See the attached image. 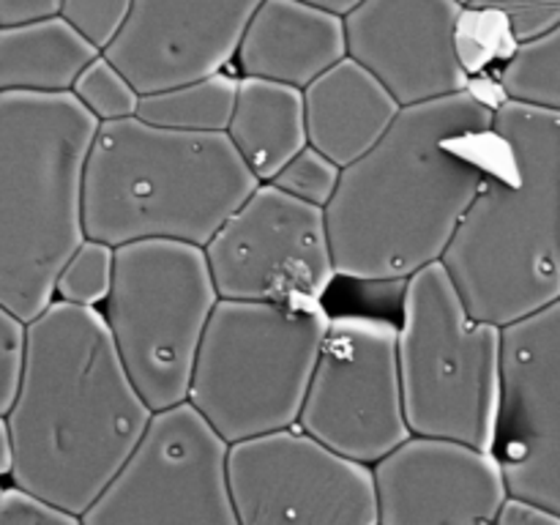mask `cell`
Returning <instances> with one entry per match:
<instances>
[{
	"instance_id": "1",
	"label": "cell",
	"mask_w": 560,
	"mask_h": 525,
	"mask_svg": "<svg viewBox=\"0 0 560 525\" xmlns=\"http://www.w3.org/2000/svg\"><path fill=\"white\" fill-rule=\"evenodd\" d=\"M498 104L474 82L408 104L370 153L342 167L326 208L339 277L405 282L443 260L490 167Z\"/></svg>"
},
{
	"instance_id": "2",
	"label": "cell",
	"mask_w": 560,
	"mask_h": 525,
	"mask_svg": "<svg viewBox=\"0 0 560 525\" xmlns=\"http://www.w3.org/2000/svg\"><path fill=\"white\" fill-rule=\"evenodd\" d=\"M11 481L82 514L129 463L153 410L96 306L52 301L27 323L20 388L5 413Z\"/></svg>"
},
{
	"instance_id": "3",
	"label": "cell",
	"mask_w": 560,
	"mask_h": 525,
	"mask_svg": "<svg viewBox=\"0 0 560 525\" xmlns=\"http://www.w3.org/2000/svg\"><path fill=\"white\" fill-rule=\"evenodd\" d=\"M492 156L443 268L470 315L506 328L560 301V113L503 98Z\"/></svg>"
},
{
	"instance_id": "4",
	"label": "cell",
	"mask_w": 560,
	"mask_h": 525,
	"mask_svg": "<svg viewBox=\"0 0 560 525\" xmlns=\"http://www.w3.org/2000/svg\"><path fill=\"white\" fill-rule=\"evenodd\" d=\"M260 186L224 131L124 118L98 124L82 184L85 235L109 246L170 238L206 246Z\"/></svg>"
},
{
	"instance_id": "5",
	"label": "cell",
	"mask_w": 560,
	"mask_h": 525,
	"mask_svg": "<svg viewBox=\"0 0 560 525\" xmlns=\"http://www.w3.org/2000/svg\"><path fill=\"white\" fill-rule=\"evenodd\" d=\"M98 120L74 93L0 91V304L31 323L85 235L82 184Z\"/></svg>"
},
{
	"instance_id": "6",
	"label": "cell",
	"mask_w": 560,
	"mask_h": 525,
	"mask_svg": "<svg viewBox=\"0 0 560 525\" xmlns=\"http://www.w3.org/2000/svg\"><path fill=\"white\" fill-rule=\"evenodd\" d=\"M331 317L315 304L219 299L189 402L228 443L299 424Z\"/></svg>"
},
{
	"instance_id": "7",
	"label": "cell",
	"mask_w": 560,
	"mask_h": 525,
	"mask_svg": "<svg viewBox=\"0 0 560 525\" xmlns=\"http://www.w3.org/2000/svg\"><path fill=\"white\" fill-rule=\"evenodd\" d=\"M397 331L410 432L495 452L503 328L470 315L443 262H432L405 279Z\"/></svg>"
},
{
	"instance_id": "8",
	"label": "cell",
	"mask_w": 560,
	"mask_h": 525,
	"mask_svg": "<svg viewBox=\"0 0 560 525\" xmlns=\"http://www.w3.org/2000/svg\"><path fill=\"white\" fill-rule=\"evenodd\" d=\"M219 304L206 246L148 238L115 246L109 331L153 413L189 402L202 337Z\"/></svg>"
},
{
	"instance_id": "9",
	"label": "cell",
	"mask_w": 560,
	"mask_h": 525,
	"mask_svg": "<svg viewBox=\"0 0 560 525\" xmlns=\"http://www.w3.org/2000/svg\"><path fill=\"white\" fill-rule=\"evenodd\" d=\"M228 452L191 402L159 410L129 463L80 514L82 525H238Z\"/></svg>"
},
{
	"instance_id": "10",
	"label": "cell",
	"mask_w": 560,
	"mask_h": 525,
	"mask_svg": "<svg viewBox=\"0 0 560 525\" xmlns=\"http://www.w3.org/2000/svg\"><path fill=\"white\" fill-rule=\"evenodd\" d=\"M399 331L370 315L331 317L299 424L342 457L377 465L413 438L399 377Z\"/></svg>"
},
{
	"instance_id": "11",
	"label": "cell",
	"mask_w": 560,
	"mask_h": 525,
	"mask_svg": "<svg viewBox=\"0 0 560 525\" xmlns=\"http://www.w3.org/2000/svg\"><path fill=\"white\" fill-rule=\"evenodd\" d=\"M228 481L238 525H377L375 468L293 427L230 443Z\"/></svg>"
},
{
	"instance_id": "12",
	"label": "cell",
	"mask_w": 560,
	"mask_h": 525,
	"mask_svg": "<svg viewBox=\"0 0 560 525\" xmlns=\"http://www.w3.org/2000/svg\"><path fill=\"white\" fill-rule=\"evenodd\" d=\"M219 299L315 304L337 273L326 208L260 184L206 244Z\"/></svg>"
},
{
	"instance_id": "13",
	"label": "cell",
	"mask_w": 560,
	"mask_h": 525,
	"mask_svg": "<svg viewBox=\"0 0 560 525\" xmlns=\"http://www.w3.org/2000/svg\"><path fill=\"white\" fill-rule=\"evenodd\" d=\"M495 457L514 498L560 514V301L503 328Z\"/></svg>"
},
{
	"instance_id": "14",
	"label": "cell",
	"mask_w": 560,
	"mask_h": 525,
	"mask_svg": "<svg viewBox=\"0 0 560 525\" xmlns=\"http://www.w3.org/2000/svg\"><path fill=\"white\" fill-rule=\"evenodd\" d=\"M262 0H131L129 20L104 49L145 93L219 74L238 47Z\"/></svg>"
},
{
	"instance_id": "15",
	"label": "cell",
	"mask_w": 560,
	"mask_h": 525,
	"mask_svg": "<svg viewBox=\"0 0 560 525\" xmlns=\"http://www.w3.org/2000/svg\"><path fill=\"white\" fill-rule=\"evenodd\" d=\"M459 0H364L345 16L348 55L370 69L402 107L470 85L457 52Z\"/></svg>"
},
{
	"instance_id": "16",
	"label": "cell",
	"mask_w": 560,
	"mask_h": 525,
	"mask_svg": "<svg viewBox=\"0 0 560 525\" xmlns=\"http://www.w3.org/2000/svg\"><path fill=\"white\" fill-rule=\"evenodd\" d=\"M377 525H498L512 498L495 452L410 438L375 465Z\"/></svg>"
},
{
	"instance_id": "17",
	"label": "cell",
	"mask_w": 560,
	"mask_h": 525,
	"mask_svg": "<svg viewBox=\"0 0 560 525\" xmlns=\"http://www.w3.org/2000/svg\"><path fill=\"white\" fill-rule=\"evenodd\" d=\"M342 58H348L345 16L301 0H262L235 60L241 77H260L304 91Z\"/></svg>"
},
{
	"instance_id": "18",
	"label": "cell",
	"mask_w": 560,
	"mask_h": 525,
	"mask_svg": "<svg viewBox=\"0 0 560 525\" xmlns=\"http://www.w3.org/2000/svg\"><path fill=\"white\" fill-rule=\"evenodd\" d=\"M304 109L310 145L348 167L383 140L402 104L348 55L304 88Z\"/></svg>"
},
{
	"instance_id": "19",
	"label": "cell",
	"mask_w": 560,
	"mask_h": 525,
	"mask_svg": "<svg viewBox=\"0 0 560 525\" xmlns=\"http://www.w3.org/2000/svg\"><path fill=\"white\" fill-rule=\"evenodd\" d=\"M224 135L255 178L271 184L284 164L310 145L304 91L260 77H241L233 118Z\"/></svg>"
},
{
	"instance_id": "20",
	"label": "cell",
	"mask_w": 560,
	"mask_h": 525,
	"mask_svg": "<svg viewBox=\"0 0 560 525\" xmlns=\"http://www.w3.org/2000/svg\"><path fill=\"white\" fill-rule=\"evenodd\" d=\"M98 55L60 14L0 27V91L69 93Z\"/></svg>"
},
{
	"instance_id": "21",
	"label": "cell",
	"mask_w": 560,
	"mask_h": 525,
	"mask_svg": "<svg viewBox=\"0 0 560 525\" xmlns=\"http://www.w3.org/2000/svg\"><path fill=\"white\" fill-rule=\"evenodd\" d=\"M238 82L241 77L219 71L186 85L145 93L140 98L137 118L178 131H228L238 98Z\"/></svg>"
},
{
	"instance_id": "22",
	"label": "cell",
	"mask_w": 560,
	"mask_h": 525,
	"mask_svg": "<svg viewBox=\"0 0 560 525\" xmlns=\"http://www.w3.org/2000/svg\"><path fill=\"white\" fill-rule=\"evenodd\" d=\"M498 91L509 102L560 113V22L517 44L512 58L498 66Z\"/></svg>"
},
{
	"instance_id": "23",
	"label": "cell",
	"mask_w": 560,
	"mask_h": 525,
	"mask_svg": "<svg viewBox=\"0 0 560 525\" xmlns=\"http://www.w3.org/2000/svg\"><path fill=\"white\" fill-rule=\"evenodd\" d=\"M71 93H74L77 102H80L98 124L135 118L142 98V93L131 85L129 77H126L104 52L98 55V58H93L91 63L82 69V74L77 77Z\"/></svg>"
},
{
	"instance_id": "24",
	"label": "cell",
	"mask_w": 560,
	"mask_h": 525,
	"mask_svg": "<svg viewBox=\"0 0 560 525\" xmlns=\"http://www.w3.org/2000/svg\"><path fill=\"white\" fill-rule=\"evenodd\" d=\"M517 44L520 42L514 38L506 16H501L498 11L468 9L465 5L457 25V52L470 80L485 74L490 66L512 58Z\"/></svg>"
},
{
	"instance_id": "25",
	"label": "cell",
	"mask_w": 560,
	"mask_h": 525,
	"mask_svg": "<svg viewBox=\"0 0 560 525\" xmlns=\"http://www.w3.org/2000/svg\"><path fill=\"white\" fill-rule=\"evenodd\" d=\"M115 282V246L85 238L58 277L55 295L80 306L107 304Z\"/></svg>"
},
{
	"instance_id": "26",
	"label": "cell",
	"mask_w": 560,
	"mask_h": 525,
	"mask_svg": "<svg viewBox=\"0 0 560 525\" xmlns=\"http://www.w3.org/2000/svg\"><path fill=\"white\" fill-rule=\"evenodd\" d=\"M339 180H342V167H339L337 162H331L326 153L317 151V148L306 145L304 151L295 153V156L284 164L282 173H279L271 184L279 186L282 191H288V195L299 197V200L328 208V202L337 195Z\"/></svg>"
},
{
	"instance_id": "27",
	"label": "cell",
	"mask_w": 560,
	"mask_h": 525,
	"mask_svg": "<svg viewBox=\"0 0 560 525\" xmlns=\"http://www.w3.org/2000/svg\"><path fill=\"white\" fill-rule=\"evenodd\" d=\"M131 0H63L60 16L98 52L109 47L129 20Z\"/></svg>"
},
{
	"instance_id": "28",
	"label": "cell",
	"mask_w": 560,
	"mask_h": 525,
	"mask_svg": "<svg viewBox=\"0 0 560 525\" xmlns=\"http://www.w3.org/2000/svg\"><path fill=\"white\" fill-rule=\"evenodd\" d=\"M468 9L498 11L506 16L517 42H528L560 22V0H470Z\"/></svg>"
},
{
	"instance_id": "29",
	"label": "cell",
	"mask_w": 560,
	"mask_h": 525,
	"mask_svg": "<svg viewBox=\"0 0 560 525\" xmlns=\"http://www.w3.org/2000/svg\"><path fill=\"white\" fill-rule=\"evenodd\" d=\"M25 337L27 323L0 304V416L9 413L20 388Z\"/></svg>"
},
{
	"instance_id": "30",
	"label": "cell",
	"mask_w": 560,
	"mask_h": 525,
	"mask_svg": "<svg viewBox=\"0 0 560 525\" xmlns=\"http://www.w3.org/2000/svg\"><path fill=\"white\" fill-rule=\"evenodd\" d=\"M0 525H82V517L14 485L0 492Z\"/></svg>"
},
{
	"instance_id": "31",
	"label": "cell",
	"mask_w": 560,
	"mask_h": 525,
	"mask_svg": "<svg viewBox=\"0 0 560 525\" xmlns=\"http://www.w3.org/2000/svg\"><path fill=\"white\" fill-rule=\"evenodd\" d=\"M63 0H0V27L25 25L60 14Z\"/></svg>"
},
{
	"instance_id": "32",
	"label": "cell",
	"mask_w": 560,
	"mask_h": 525,
	"mask_svg": "<svg viewBox=\"0 0 560 525\" xmlns=\"http://www.w3.org/2000/svg\"><path fill=\"white\" fill-rule=\"evenodd\" d=\"M498 525H560V514L539 503L523 501V498H509L501 509Z\"/></svg>"
},
{
	"instance_id": "33",
	"label": "cell",
	"mask_w": 560,
	"mask_h": 525,
	"mask_svg": "<svg viewBox=\"0 0 560 525\" xmlns=\"http://www.w3.org/2000/svg\"><path fill=\"white\" fill-rule=\"evenodd\" d=\"M11 465H14V441H11L9 419L0 416V476H11Z\"/></svg>"
},
{
	"instance_id": "34",
	"label": "cell",
	"mask_w": 560,
	"mask_h": 525,
	"mask_svg": "<svg viewBox=\"0 0 560 525\" xmlns=\"http://www.w3.org/2000/svg\"><path fill=\"white\" fill-rule=\"evenodd\" d=\"M301 3H310L315 9L328 11V14H337V16H348L350 11L359 9L364 0H301Z\"/></svg>"
},
{
	"instance_id": "35",
	"label": "cell",
	"mask_w": 560,
	"mask_h": 525,
	"mask_svg": "<svg viewBox=\"0 0 560 525\" xmlns=\"http://www.w3.org/2000/svg\"><path fill=\"white\" fill-rule=\"evenodd\" d=\"M459 3H463V5H468V3H470V0H459Z\"/></svg>"
},
{
	"instance_id": "36",
	"label": "cell",
	"mask_w": 560,
	"mask_h": 525,
	"mask_svg": "<svg viewBox=\"0 0 560 525\" xmlns=\"http://www.w3.org/2000/svg\"><path fill=\"white\" fill-rule=\"evenodd\" d=\"M0 492H3V487H0Z\"/></svg>"
}]
</instances>
